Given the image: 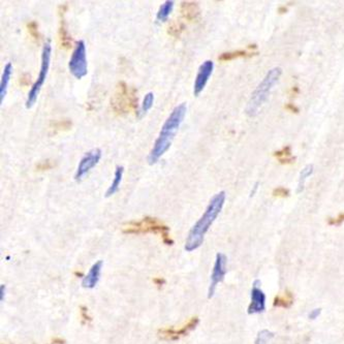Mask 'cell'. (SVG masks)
<instances>
[{"label": "cell", "mask_w": 344, "mask_h": 344, "mask_svg": "<svg viewBox=\"0 0 344 344\" xmlns=\"http://www.w3.org/2000/svg\"><path fill=\"white\" fill-rule=\"evenodd\" d=\"M186 111V103H181L173 110V112L164 123L162 130L149 153L148 163L150 165H155L170 149L175 139V136L177 135L183 122Z\"/></svg>", "instance_id": "obj_1"}, {"label": "cell", "mask_w": 344, "mask_h": 344, "mask_svg": "<svg viewBox=\"0 0 344 344\" xmlns=\"http://www.w3.org/2000/svg\"><path fill=\"white\" fill-rule=\"evenodd\" d=\"M225 193L220 191L216 194L210 201L208 207L206 208L203 216L197 221V223L190 229L188 237L185 242V250L188 252L195 251L198 249L204 242L205 235L209 231V228L215 221V219L220 214L224 203H225Z\"/></svg>", "instance_id": "obj_2"}, {"label": "cell", "mask_w": 344, "mask_h": 344, "mask_svg": "<svg viewBox=\"0 0 344 344\" xmlns=\"http://www.w3.org/2000/svg\"><path fill=\"white\" fill-rule=\"evenodd\" d=\"M282 73V69L280 67H273L268 71L263 80L260 82V84L256 87L254 92L252 93L247 107H246V114L248 116H255L258 113V111L261 109L262 104L267 100L268 96H269L271 90L273 89L274 85L278 82L280 75Z\"/></svg>", "instance_id": "obj_3"}, {"label": "cell", "mask_w": 344, "mask_h": 344, "mask_svg": "<svg viewBox=\"0 0 344 344\" xmlns=\"http://www.w3.org/2000/svg\"><path fill=\"white\" fill-rule=\"evenodd\" d=\"M125 234H144L154 233L162 235L164 241L168 245H172V240L169 236V227L156 218L145 217L140 221L129 222L123 229Z\"/></svg>", "instance_id": "obj_4"}, {"label": "cell", "mask_w": 344, "mask_h": 344, "mask_svg": "<svg viewBox=\"0 0 344 344\" xmlns=\"http://www.w3.org/2000/svg\"><path fill=\"white\" fill-rule=\"evenodd\" d=\"M51 56H52V46L50 42H47L44 45L43 52H42V64H41V70L40 74H38L36 81L32 85L30 91L28 92V96L26 99V108L30 109L33 107L35 103L38 94H40V91L43 87V85L46 82L47 75L49 72L50 68V63H51Z\"/></svg>", "instance_id": "obj_5"}, {"label": "cell", "mask_w": 344, "mask_h": 344, "mask_svg": "<svg viewBox=\"0 0 344 344\" xmlns=\"http://www.w3.org/2000/svg\"><path fill=\"white\" fill-rule=\"evenodd\" d=\"M68 68L70 73L75 79L81 80L88 72L86 45L84 41H79L75 44L71 57L68 62Z\"/></svg>", "instance_id": "obj_6"}, {"label": "cell", "mask_w": 344, "mask_h": 344, "mask_svg": "<svg viewBox=\"0 0 344 344\" xmlns=\"http://www.w3.org/2000/svg\"><path fill=\"white\" fill-rule=\"evenodd\" d=\"M100 158H101L100 149L95 148L88 151L79 163L78 169H76L74 174V180L81 181L99 163Z\"/></svg>", "instance_id": "obj_7"}, {"label": "cell", "mask_w": 344, "mask_h": 344, "mask_svg": "<svg viewBox=\"0 0 344 344\" xmlns=\"http://www.w3.org/2000/svg\"><path fill=\"white\" fill-rule=\"evenodd\" d=\"M226 262L227 258L223 253H217L215 263L213 267V271L211 275V282L208 292V298L211 299L216 290L217 285L223 281L224 276L226 274Z\"/></svg>", "instance_id": "obj_8"}, {"label": "cell", "mask_w": 344, "mask_h": 344, "mask_svg": "<svg viewBox=\"0 0 344 344\" xmlns=\"http://www.w3.org/2000/svg\"><path fill=\"white\" fill-rule=\"evenodd\" d=\"M260 280L256 279L251 288L250 304L248 306V314H256L263 312L266 309V295L260 288Z\"/></svg>", "instance_id": "obj_9"}, {"label": "cell", "mask_w": 344, "mask_h": 344, "mask_svg": "<svg viewBox=\"0 0 344 344\" xmlns=\"http://www.w3.org/2000/svg\"><path fill=\"white\" fill-rule=\"evenodd\" d=\"M213 69H214V62L212 60H206L201 64L194 85V94L196 96H199L205 89L210 76L212 75Z\"/></svg>", "instance_id": "obj_10"}, {"label": "cell", "mask_w": 344, "mask_h": 344, "mask_svg": "<svg viewBox=\"0 0 344 344\" xmlns=\"http://www.w3.org/2000/svg\"><path fill=\"white\" fill-rule=\"evenodd\" d=\"M199 324V319L198 317H193L191 319L187 324L186 326H184L183 328L179 329V330H175V329H166V330H163L162 331V336L167 338V339H171V340H176L178 339L180 336H183V335H186L188 332H190L191 330H194L197 325Z\"/></svg>", "instance_id": "obj_11"}, {"label": "cell", "mask_w": 344, "mask_h": 344, "mask_svg": "<svg viewBox=\"0 0 344 344\" xmlns=\"http://www.w3.org/2000/svg\"><path fill=\"white\" fill-rule=\"evenodd\" d=\"M102 266H103V261L102 260H98L97 262H95L92 267L91 269L89 270V273L84 277L82 285L85 288H93L96 286V284L99 281L100 278V273H101V269H102Z\"/></svg>", "instance_id": "obj_12"}, {"label": "cell", "mask_w": 344, "mask_h": 344, "mask_svg": "<svg viewBox=\"0 0 344 344\" xmlns=\"http://www.w3.org/2000/svg\"><path fill=\"white\" fill-rule=\"evenodd\" d=\"M256 52V45H250L247 47V49L245 50H237V51H233V52H226V53H222L219 57L218 60L222 61V62H226V61H232L235 59H239V58H248V57H252L253 55H255Z\"/></svg>", "instance_id": "obj_13"}, {"label": "cell", "mask_w": 344, "mask_h": 344, "mask_svg": "<svg viewBox=\"0 0 344 344\" xmlns=\"http://www.w3.org/2000/svg\"><path fill=\"white\" fill-rule=\"evenodd\" d=\"M13 64L11 62H8L4 68V72L2 75V80H0V102L4 103L5 97L8 92L9 84L11 81V76L13 73Z\"/></svg>", "instance_id": "obj_14"}, {"label": "cell", "mask_w": 344, "mask_h": 344, "mask_svg": "<svg viewBox=\"0 0 344 344\" xmlns=\"http://www.w3.org/2000/svg\"><path fill=\"white\" fill-rule=\"evenodd\" d=\"M294 302H295V298H294L293 293L290 290H285L283 294L275 297L273 301V306L276 308L288 309L292 307Z\"/></svg>", "instance_id": "obj_15"}, {"label": "cell", "mask_w": 344, "mask_h": 344, "mask_svg": "<svg viewBox=\"0 0 344 344\" xmlns=\"http://www.w3.org/2000/svg\"><path fill=\"white\" fill-rule=\"evenodd\" d=\"M123 174H124V168L122 166H118L116 168V170H115L114 180L111 183L110 187L108 188L107 193H105L107 198L114 196L119 190V187H120V184H121V181H122V178H123Z\"/></svg>", "instance_id": "obj_16"}, {"label": "cell", "mask_w": 344, "mask_h": 344, "mask_svg": "<svg viewBox=\"0 0 344 344\" xmlns=\"http://www.w3.org/2000/svg\"><path fill=\"white\" fill-rule=\"evenodd\" d=\"M274 156L277 158V161L281 165H289V164H293L295 161V157L292 152V148L289 146H285L282 149L276 151L274 153Z\"/></svg>", "instance_id": "obj_17"}, {"label": "cell", "mask_w": 344, "mask_h": 344, "mask_svg": "<svg viewBox=\"0 0 344 344\" xmlns=\"http://www.w3.org/2000/svg\"><path fill=\"white\" fill-rule=\"evenodd\" d=\"M199 7L195 3H183L182 5V14L185 18L193 20L199 15Z\"/></svg>", "instance_id": "obj_18"}, {"label": "cell", "mask_w": 344, "mask_h": 344, "mask_svg": "<svg viewBox=\"0 0 344 344\" xmlns=\"http://www.w3.org/2000/svg\"><path fill=\"white\" fill-rule=\"evenodd\" d=\"M174 5L175 3L173 0H168L164 5H162V7L158 10V13L156 15V18L158 21L161 22H165L168 20V18L170 17L173 9H174Z\"/></svg>", "instance_id": "obj_19"}, {"label": "cell", "mask_w": 344, "mask_h": 344, "mask_svg": "<svg viewBox=\"0 0 344 344\" xmlns=\"http://www.w3.org/2000/svg\"><path fill=\"white\" fill-rule=\"evenodd\" d=\"M313 173V166L312 165H308L306 166L302 172L300 173V177H299V182H298V193H301V191L304 190V186L306 181L307 179L312 175Z\"/></svg>", "instance_id": "obj_20"}, {"label": "cell", "mask_w": 344, "mask_h": 344, "mask_svg": "<svg viewBox=\"0 0 344 344\" xmlns=\"http://www.w3.org/2000/svg\"><path fill=\"white\" fill-rule=\"evenodd\" d=\"M274 338V334L269 330H261L258 332L255 344H271L272 339Z\"/></svg>", "instance_id": "obj_21"}, {"label": "cell", "mask_w": 344, "mask_h": 344, "mask_svg": "<svg viewBox=\"0 0 344 344\" xmlns=\"http://www.w3.org/2000/svg\"><path fill=\"white\" fill-rule=\"evenodd\" d=\"M153 102H154V93L153 92H148L142 102L141 105V110H140V115H144L146 114L153 105Z\"/></svg>", "instance_id": "obj_22"}, {"label": "cell", "mask_w": 344, "mask_h": 344, "mask_svg": "<svg viewBox=\"0 0 344 344\" xmlns=\"http://www.w3.org/2000/svg\"><path fill=\"white\" fill-rule=\"evenodd\" d=\"M273 196L277 198H287L289 196V190L285 187L279 186L273 190Z\"/></svg>", "instance_id": "obj_23"}, {"label": "cell", "mask_w": 344, "mask_h": 344, "mask_svg": "<svg viewBox=\"0 0 344 344\" xmlns=\"http://www.w3.org/2000/svg\"><path fill=\"white\" fill-rule=\"evenodd\" d=\"M344 222V212L343 213H340L338 216L334 217V218H330L328 223L330 225H333V226H339L341 225L342 223Z\"/></svg>", "instance_id": "obj_24"}, {"label": "cell", "mask_w": 344, "mask_h": 344, "mask_svg": "<svg viewBox=\"0 0 344 344\" xmlns=\"http://www.w3.org/2000/svg\"><path fill=\"white\" fill-rule=\"evenodd\" d=\"M28 31L34 38H38V36H40L37 31V24L35 22H30L28 24Z\"/></svg>", "instance_id": "obj_25"}, {"label": "cell", "mask_w": 344, "mask_h": 344, "mask_svg": "<svg viewBox=\"0 0 344 344\" xmlns=\"http://www.w3.org/2000/svg\"><path fill=\"white\" fill-rule=\"evenodd\" d=\"M321 313H322V309H321V308H316V309H313V310L310 311L308 317H309L310 320H316V319L320 316Z\"/></svg>", "instance_id": "obj_26"}, {"label": "cell", "mask_w": 344, "mask_h": 344, "mask_svg": "<svg viewBox=\"0 0 344 344\" xmlns=\"http://www.w3.org/2000/svg\"><path fill=\"white\" fill-rule=\"evenodd\" d=\"M286 109H287V110H289L290 112H295V113H298V112H299V109H298V108H296L295 105H293L292 103L287 104V105H286Z\"/></svg>", "instance_id": "obj_27"}, {"label": "cell", "mask_w": 344, "mask_h": 344, "mask_svg": "<svg viewBox=\"0 0 344 344\" xmlns=\"http://www.w3.org/2000/svg\"><path fill=\"white\" fill-rule=\"evenodd\" d=\"M0 288H2V301H4L5 300V296H6V285L2 284Z\"/></svg>", "instance_id": "obj_28"}]
</instances>
